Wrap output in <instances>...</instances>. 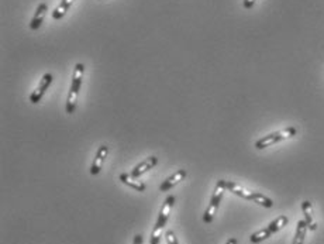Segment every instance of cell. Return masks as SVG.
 <instances>
[{
  "label": "cell",
  "instance_id": "cell-1",
  "mask_svg": "<svg viewBox=\"0 0 324 244\" xmlns=\"http://www.w3.org/2000/svg\"><path fill=\"white\" fill-rule=\"evenodd\" d=\"M83 72H85V65L82 62H78L75 71H73V75H72L71 88H69V93H68V99H66L65 110L68 115H72L75 111V109H77L78 95H79V89L82 86Z\"/></svg>",
  "mask_w": 324,
  "mask_h": 244
},
{
  "label": "cell",
  "instance_id": "cell-18",
  "mask_svg": "<svg viewBox=\"0 0 324 244\" xmlns=\"http://www.w3.org/2000/svg\"><path fill=\"white\" fill-rule=\"evenodd\" d=\"M132 244H143V234H136Z\"/></svg>",
  "mask_w": 324,
  "mask_h": 244
},
{
  "label": "cell",
  "instance_id": "cell-11",
  "mask_svg": "<svg viewBox=\"0 0 324 244\" xmlns=\"http://www.w3.org/2000/svg\"><path fill=\"white\" fill-rule=\"evenodd\" d=\"M48 10V5L47 3H40L39 7H37V10L34 13V17L31 23H30V28L35 31V30H39L41 27V24L44 22V17H45V13Z\"/></svg>",
  "mask_w": 324,
  "mask_h": 244
},
{
  "label": "cell",
  "instance_id": "cell-10",
  "mask_svg": "<svg viewBox=\"0 0 324 244\" xmlns=\"http://www.w3.org/2000/svg\"><path fill=\"white\" fill-rule=\"evenodd\" d=\"M157 164H158V157H155V156L148 157V158H145L143 162H140V164H138V165L136 166L131 172H130V175H131L132 178L141 177L143 174L149 171L151 168H154Z\"/></svg>",
  "mask_w": 324,
  "mask_h": 244
},
{
  "label": "cell",
  "instance_id": "cell-3",
  "mask_svg": "<svg viewBox=\"0 0 324 244\" xmlns=\"http://www.w3.org/2000/svg\"><path fill=\"white\" fill-rule=\"evenodd\" d=\"M289 222V219L286 216H279L275 219L274 222H271L268 226L262 230H259L257 233H254L251 237H250V241L254 244L257 243H261V241H264V240L270 239L272 234H275L276 232H279L280 229H283L288 224Z\"/></svg>",
  "mask_w": 324,
  "mask_h": 244
},
{
  "label": "cell",
  "instance_id": "cell-2",
  "mask_svg": "<svg viewBox=\"0 0 324 244\" xmlns=\"http://www.w3.org/2000/svg\"><path fill=\"white\" fill-rule=\"evenodd\" d=\"M174 203H175V196H166L164 205H162V209L160 212V216H158V220L155 223L154 229H153V234H151V240H149V244H160L161 236H162V230H164L165 224L168 223V219L170 216V211L174 208Z\"/></svg>",
  "mask_w": 324,
  "mask_h": 244
},
{
  "label": "cell",
  "instance_id": "cell-14",
  "mask_svg": "<svg viewBox=\"0 0 324 244\" xmlns=\"http://www.w3.org/2000/svg\"><path fill=\"white\" fill-rule=\"evenodd\" d=\"M73 2H75V0H61L60 5L56 6L55 10L52 11V18H54V20H61V18L68 13V10L71 9V6L73 5Z\"/></svg>",
  "mask_w": 324,
  "mask_h": 244
},
{
  "label": "cell",
  "instance_id": "cell-12",
  "mask_svg": "<svg viewBox=\"0 0 324 244\" xmlns=\"http://www.w3.org/2000/svg\"><path fill=\"white\" fill-rule=\"evenodd\" d=\"M302 211L304 215V222L308 224V228L310 230H316L317 229V223L314 222L313 219V211H312V203L309 200H303L302 202Z\"/></svg>",
  "mask_w": 324,
  "mask_h": 244
},
{
  "label": "cell",
  "instance_id": "cell-4",
  "mask_svg": "<svg viewBox=\"0 0 324 244\" xmlns=\"http://www.w3.org/2000/svg\"><path fill=\"white\" fill-rule=\"evenodd\" d=\"M297 134L296 127H288L285 130H280V132H275V133H271L268 136H265L262 139H259L257 143H255V148L257 150H264L266 147L275 144V143H279L282 140L292 139Z\"/></svg>",
  "mask_w": 324,
  "mask_h": 244
},
{
  "label": "cell",
  "instance_id": "cell-17",
  "mask_svg": "<svg viewBox=\"0 0 324 244\" xmlns=\"http://www.w3.org/2000/svg\"><path fill=\"white\" fill-rule=\"evenodd\" d=\"M257 0H244V7L245 9H253L254 5H255Z\"/></svg>",
  "mask_w": 324,
  "mask_h": 244
},
{
  "label": "cell",
  "instance_id": "cell-8",
  "mask_svg": "<svg viewBox=\"0 0 324 244\" xmlns=\"http://www.w3.org/2000/svg\"><path fill=\"white\" fill-rule=\"evenodd\" d=\"M109 154V147L107 145H100L99 150L96 153V157H94L93 162H92V166H90V174L92 175H99L102 168H103V164H105L106 157Z\"/></svg>",
  "mask_w": 324,
  "mask_h": 244
},
{
  "label": "cell",
  "instance_id": "cell-7",
  "mask_svg": "<svg viewBox=\"0 0 324 244\" xmlns=\"http://www.w3.org/2000/svg\"><path fill=\"white\" fill-rule=\"evenodd\" d=\"M220 182H221V185L224 186L225 191H230L231 194L237 195V196H240V198H242V199L253 200L254 192L244 189L242 186H240L238 183L231 182V181H224V179H220Z\"/></svg>",
  "mask_w": 324,
  "mask_h": 244
},
{
  "label": "cell",
  "instance_id": "cell-19",
  "mask_svg": "<svg viewBox=\"0 0 324 244\" xmlns=\"http://www.w3.org/2000/svg\"><path fill=\"white\" fill-rule=\"evenodd\" d=\"M225 244H238V240H237L236 237H231V239L227 240V243Z\"/></svg>",
  "mask_w": 324,
  "mask_h": 244
},
{
  "label": "cell",
  "instance_id": "cell-9",
  "mask_svg": "<svg viewBox=\"0 0 324 244\" xmlns=\"http://www.w3.org/2000/svg\"><path fill=\"white\" fill-rule=\"evenodd\" d=\"M186 175H187L186 170H178V171H176L174 175L168 177L166 179H165L164 182L161 183L160 191L161 192H166V191H170V189L174 188V186H176L178 183L182 182V181L186 178Z\"/></svg>",
  "mask_w": 324,
  "mask_h": 244
},
{
  "label": "cell",
  "instance_id": "cell-13",
  "mask_svg": "<svg viewBox=\"0 0 324 244\" xmlns=\"http://www.w3.org/2000/svg\"><path fill=\"white\" fill-rule=\"evenodd\" d=\"M120 181L123 183H126L127 186H130L132 188L134 191H138V192H144L147 186H145V183L144 182H140L137 178H132L130 174H121L120 175Z\"/></svg>",
  "mask_w": 324,
  "mask_h": 244
},
{
  "label": "cell",
  "instance_id": "cell-16",
  "mask_svg": "<svg viewBox=\"0 0 324 244\" xmlns=\"http://www.w3.org/2000/svg\"><path fill=\"white\" fill-rule=\"evenodd\" d=\"M165 239H166V243L168 244H179V241L176 239L175 233H174L172 230H168V232L165 233Z\"/></svg>",
  "mask_w": 324,
  "mask_h": 244
},
{
  "label": "cell",
  "instance_id": "cell-6",
  "mask_svg": "<svg viewBox=\"0 0 324 244\" xmlns=\"http://www.w3.org/2000/svg\"><path fill=\"white\" fill-rule=\"evenodd\" d=\"M52 75L51 73H44V77H43V79L40 81L39 83V86L35 88V90H34L33 93H31V96H30V102L31 103H39L40 100L43 99V96H44V93L47 92V89L50 88V85L52 83Z\"/></svg>",
  "mask_w": 324,
  "mask_h": 244
},
{
  "label": "cell",
  "instance_id": "cell-5",
  "mask_svg": "<svg viewBox=\"0 0 324 244\" xmlns=\"http://www.w3.org/2000/svg\"><path fill=\"white\" fill-rule=\"evenodd\" d=\"M224 191H225V188L221 185L220 181L216 183L215 192H213V195H212V199H210L209 206H207V209H206V212H204V215H203V222L206 223V224H209V223L213 222L216 213H217V211H219L220 202H221V199H223Z\"/></svg>",
  "mask_w": 324,
  "mask_h": 244
},
{
  "label": "cell",
  "instance_id": "cell-15",
  "mask_svg": "<svg viewBox=\"0 0 324 244\" xmlns=\"http://www.w3.org/2000/svg\"><path fill=\"white\" fill-rule=\"evenodd\" d=\"M308 224L304 220H299L296 226V233H295V239L292 244H303L304 243V237L308 233Z\"/></svg>",
  "mask_w": 324,
  "mask_h": 244
}]
</instances>
